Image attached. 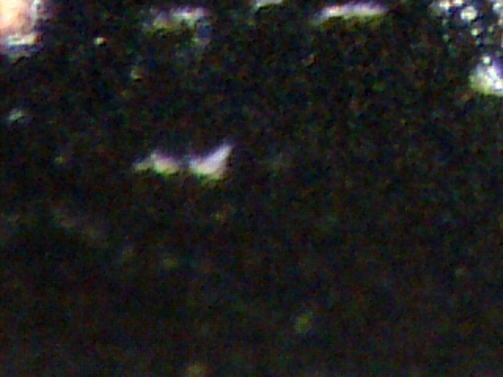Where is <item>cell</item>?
Segmentation results:
<instances>
[{"label": "cell", "mask_w": 503, "mask_h": 377, "mask_svg": "<svg viewBox=\"0 0 503 377\" xmlns=\"http://www.w3.org/2000/svg\"><path fill=\"white\" fill-rule=\"evenodd\" d=\"M228 153H230V146H222L220 150H217L215 153L209 154L205 159L192 160L190 167L198 174H214L222 168Z\"/></svg>", "instance_id": "cell-1"}, {"label": "cell", "mask_w": 503, "mask_h": 377, "mask_svg": "<svg viewBox=\"0 0 503 377\" xmlns=\"http://www.w3.org/2000/svg\"><path fill=\"white\" fill-rule=\"evenodd\" d=\"M351 16V15H374V8L366 5H354V7H337L330 8L324 13L325 18L329 16Z\"/></svg>", "instance_id": "cell-2"}, {"label": "cell", "mask_w": 503, "mask_h": 377, "mask_svg": "<svg viewBox=\"0 0 503 377\" xmlns=\"http://www.w3.org/2000/svg\"><path fill=\"white\" fill-rule=\"evenodd\" d=\"M153 168H156L157 171H164V173H172L176 171L178 167L173 162L172 159L169 157H160V156H153Z\"/></svg>", "instance_id": "cell-3"}]
</instances>
